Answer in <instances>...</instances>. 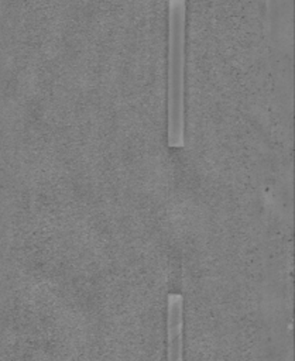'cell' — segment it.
I'll list each match as a JSON object with an SVG mask.
<instances>
[{"label":"cell","mask_w":295,"mask_h":361,"mask_svg":"<svg viewBox=\"0 0 295 361\" xmlns=\"http://www.w3.org/2000/svg\"><path fill=\"white\" fill-rule=\"evenodd\" d=\"M167 361H184V296L169 293L167 299Z\"/></svg>","instance_id":"7a4b0ae2"},{"label":"cell","mask_w":295,"mask_h":361,"mask_svg":"<svg viewBox=\"0 0 295 361\" xmlns=\"http://www.w3.org/2000/svg\"><path fill=\"white\" fill-rule=\"evenodd\" d=\"M185 26L187 1L168 3L167 143L171 148L185 146Z\"/></svg>","instance_id":"6da1fadb"}]
</instances>
